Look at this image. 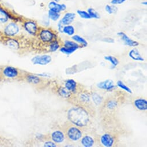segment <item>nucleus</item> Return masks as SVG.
I'll return each instance as SVG.
<instances>
[{
	"label": "nucleus",
	"instance_id": "nucleus-32",
	"mask_svg": "<svg viewBox=\"0 0 147 147\" xmlns=\"http://www.w3.org/2000/svg\"><path fill=\"white\" fill-rule=\"evenodd\" d=\"M77 13L80 16V18H82V19H91L89 13L86 11H82V10H78L77 11Z\"/></svg>",
	"mask_w": 147,
	"mask_h": 147
},
{
	"label": "nucleus",
	"instance_id": "nucleus-38",
	"mask_svg": "<svg viewBox=\"0 0 147 147\" xmlns=\"http://www.w3.org/2000/svg\"><path fill=\"white\" fill-rule=\"evenodd\" d=\"M63 25L62 24V23L61 22V21L59 22L58 24V30L61 33H62V29L63 27Z\"/></svg>",
	"mask_w": 147,
	"mask_h": 147
},
{
	"label": "nucleus",
	"instance_id": "nucleus-27",
	"mask_svg": "<svg viewBox=\"0 0 147 147\" xmlns=\"http://www.w3.org/2000/svg\"><path fill=\"white\" fill-rule=\"evenodd\" d=\"M48 16L50 19H51V20L55 22L59 19L60 15L58 12L49 10L48 12Z\"/></svg>",
	"mask_w": 147,
	"mask_h": 147
},
{
	"label": "nucleus",
	"instance_id": "nucleus-22",
	"mask_svg": "<svg viewBox=\"0 0 147 147\" xmlns=\"http://www.w3.org/2000/svg\"><path fill=\"white\" fill-rule=\"evenodd\" d=\"M58 92L63 98H69L71 96V92L63 87H60L58 90Z\"/></svg>",
	"mask_w": 147,
	"mask_h": 147
},
{
	"label": "nucleus",
	"instance_id": "nucleus-31",
	"mask_svg": "<svg viewBox=\"0 0 147 147\" xmlns=\"http://www.w3.org/2000/svg\"><path fill=\"white\" fill-rule=\"evenodd\" d=\"M87 12L89 13V15L91 18L96 19H98L100 18V16H99V13L93 8H90L88 9Z\"/></svg>",
	"mask_w": 147,
	"mask_h": 147
},
{
	"label": "nucleus",
	"instance_id": "nucleus-14",
	"mask_svg": "<svg viewBox=\"0 0 147 147\" xmlns=\"http://www.w3.org/2000/svg\"><path fill=\"white\" fill-rule=\"evenodd\" d=\"M5 38V44L8 46L9 48L13 50H18L20 47L19 42L15 39L12 38L11 37H6Z\"/></svg>",
	"mask_w": 147,
	"mask_h": 147
},
{
	"label": "nucleus",
	"instance_id": "nucleus-7",
	"mask_svg": "<svg viewBox=\"0 0 147 147\" xmlns=\"http://www.w3.org/2000/svg\"><path fill=\"white\" fill-rule=\"evenodd\" d=\"M39 38L43 42H50L53 40L54 34L49 30H42L39 32Z\"/></svg>",
	"mask_w": 147,
	"mask_h": 147
},
{
	"label": "nucleus",
	"instance_id": "nucleus-2",
	"mask_svg": "<svg viewBox=\"0 0 147 147\" xmlns=\"http://www.w3.org/2000/svg\"><path fill=\"white\" fill-rule=\"evenodd\" d=\"M1 74L2 76L5 79H13L19 76V71L15 67L7 66L2 69Z\"/></svg>",
	"mask_w": 147,
	"mask_h": 147
},
{
	"label": "nucleus",
	"instance_id": "nucleus-3",
	"mask_svg": "<svg viewBox=\"0 0 147 147\" xmlns=\"http://www.w3.org/2000/svg\"><path fill=\"white\" fill-rule=\"evenodd\" d=\"M66 136L70 140L76 141L82 138V131L76 126H70L67 129Z\"/></svg>",
	"mask_w": 147,
	"mask_h": 147
},
{
	"label": "nucleus",
	"instance_id": "nucleus-41",
	"mask_svg": "<svg viewBox=\"0 0 147 147\" xmlns=\"http://www.w3.org/2000/svg\"><path fill=\"white\" fill-rule=\"evenodd\" d=\"M2 37H3V34H2V33L1 32H0V39H1Z\"/></svg>",
	"mask_w": 147,
	"mask_h": 147
},
{
	"label": "nucleus",
	"instance_id": "nucleus-33",
	"mask_svg": "<svg viewBox=\"0 0 147 147\" xmlns=\"http://www.w3.org/2000/svg\"><path fill=\"white\" fill-rule=\"evenodd\" d=\"M117 105H118L117 102H116L114 100H110L107 103L106 107L107 109L110 110H112L115 109L117 106Z\"/></svg>",
	"mask_w": 147,
	"mask_h": 147
},
{
	"label": "nucleus",
	"instance_id": "nucleus-37",
	"mask_svg": "<svg viewBox=\"0 0 147 147\" xmlns=\"http://www.w3.org/2000/svg\"><path fill=\"white\" fill-rule=\"evenodd\" d=\"M44 146H45V147H55V146H57V145L55 144L54 142L48 141H46L45 142Z\"/></svg>",
	"mask_w": 147,
	"mask_h": 147
},
{
	"label": "nucleus",
	"instance_id": "nucleus-35",
	"mask_svg": "<svg viewBox=\"0 0 147 147\" xmlns=\"http://www.w3.org/2000/svg\"><path fill=\"white\" fill-rule=\"evenodd\" d=\"M65 47H77L79 49V45L77 44L76 43L73 42V41H70V40H65Z\"/></svg>",
	"mask_w": 147,
	"mask_h": 147
},
{
	"label": "nucleus",
	"instance_id": "nucleus-15",
	"mask_svg": "<svg viewBox=\"0 0 147 147\" xmlns=\"http://www.w3.org/2000/svg\"><path fill=\"white\" fill-rule=\"evenodd\" d=\"M135 107L140 111H146L147 110V100L144 99H137L134 102Z\"/></svg>",
	"mask_w": 147,
	"mask_h": 147
},
{
	"label": "nucleus",
	"instance_id": "nucleus-4",
	"mask_svg": "<svg viewBox=\"0 0 147 147\" xmlns=\"http://www.w3.org/2000/svg\"><path fill=\"white\" fill-rule=\"evenodd\" d=\"M20 28L19 26L14 22L8 23L5 27L4 35L6 37H13L16 36L19 32Z\"/></svg>",
	"mask_w": 147,
	"mask_h": 147
},
{
	"label": "nucleus",
	"instance_id": "nucleus-10",
	"mask_svg": "<svg viewBox=\"0 0 147 147\" xmlns=\"http://www.w3.org/2000/svg\"><path fill=\"white\" fill-rule=\"evenodd\" d=\"M97 86L99 89L106 91H112L115 87L113 81L111 80H107L100 82L97 84Z\"/></svg>",
	"mask_w": 147,
	"mask_h": 147
},
{
	"label": "nucleus",
	"instance_id": "nucleus-5",
	"mask_svg": "<svg viewBox=\"0 0 147 147\" xmlns=\"http://www.w3.org/2000/svg\"><path fill=\"white\" fill-rule=\"evenodd\" d=\"M52 61V58L49 55H37L31 59V61L34 65H46L50 63Z\"/></svg>",
	"mask_w": 147,
	"mask_h": 147
},
{
	"label": "nucleus",
	"instance_id": "nucleus-8",
	"mask_svg": "<svg viewBox=\"0 0 147 147\" xmlns=\"http://www.w3.org/2000/svg\"><path fill=\"white\" fill-rule=\"evenodd\" d=\"M101 144L106 147L112 146L114 143V137L110 134L105 133L103 134L100 137Z\"/></svg>",
	"mask_w": 147,
	"mask_h": 147
},
{
	"label": "nucleus",
	"instance_id": "nucleus-11",
	"mask_svg": "<svg viewBox=\"0 0 147 147\" xmlns=\"http://www.w3.org/2000/svg\"><path fill=\"white\" fill-rule=\"evenodd\" d=\"M49 8L51 11L59 13L65 11L66 9V6L65 4H59L58 3L51 1L49 4Z\"/></svg>",
	"mask_w": 147,
	"mask_h": 147
},
{
	"label": "nucleus",
	"instance_id": "nucleus-1",
	"mask_svg": "<svg viewBox=\"0 0 147 147\" xmlns=\"http://www.w3.org/2000/svg\"><path fill=\"white\" fill-rule=\"evenodd\" d=\"M68 120L78 127H85L87 126L90 117L86 110L82 107H74L70 109L67 113Z\"/></svg>",
	"mask_w": 147,
	"mask_h": 147
},
{
	"label": "nucleus",
	"instance_id": "nucleus-40",
	"mask_svg": "<svg viewBox=\"0 0 147 147\" xmlns=\"http://www.w3.org/2000/svg\"><path fill=\"white\" fill-rule=\"evenodd\" d=\"M141 4H142V5H147V2H146V1H143Z\"/></svg>",
	"mask_w": 147,
	"mask_h": 147
},
{
	"label": "nucleus",
	"instance_id": "nucleus-16",
	"mask_svg": "<svg viewBox=\"0 0 147 147\" xmlns=\"http://www.w3.org/2000/svg\"><path fill=\"white\" fill-rule=\"evenodd\" d=\"M65 87L70 92L75 93L77 90V83L73 79H69L65 82Z\"/></svg>",
	"mask_w": 147,
	"mask_h": 147
},
{
	"label": "nucleus",
	"instance_id": "nucleus-9",
	"mask_svg": "<svg viewBox=\"0 0 147 147\" xmlns=\"http://www.w3.org/2000/svg\"><path fill=\"white\" fill-rule=\"evenodd\" d=\"M117 35L121 37L122 40L123 41L124 43L127 46H129L130 47H136L139 45V43L131 39L124 32H119L117 33Z\"/></svg>",
	"mask_w": 147,
	"mask_h": 147
},
{
	"label": "nucleus",
	"instance_id": "nucleus-13",
	"mask_svg": "<svg viewBox=\"0 0 147 147\" xmlns=\"http://www.w3.org/2000/svg\"><path fill=\"white\" fill-rule=\"evenodd\" d=\"M51 139L55 143H61L65 140V134L61 130H55L51 133Z\"/></svg>",
	"mask_w": 147,
	"mask_h": 147
},
{
	"label": "nucleus",
	"instance_id": "nucleus-21",
	"mask_svg": "<svg viewBox=\"0 0 147 147\" xmlns=\"http://www.w3.org/2000/svg\"><path fill=\"white\" fill-rule=\"evenodd\" d=\"M26 80L31 84H38L40 83V79L36 75H27L26 76Z\"/></svg>",
	"mask_w": 147,
	"mask_h": 147
},
{
	"label": "nucleus",
	"instance_id": "nucleus-6",
	"mask_svg": "<svg viewBox=\"0 0 147 147\" xmlns=\"http://www.w3.org/2000/svg\"><path fill=\"white\" fill-rule=\"evenodd\" d=\"M24 28L25 30L30 35L35 36L36 35L38 28L37 24L34 22V21H31L28 20L26 22H24L23 24Z\"/></svg>",
	"mask_w": 147,
	"mask_h": 147
},
{
	"label": "nucleus",
	"instance_id": "nucleus-19",
	"mask_svg": "<svg viewBox=\"0 0 147 147\" xmlns=\"http://www.w3.org/2000/svg\"><path fill=\"white\" fill-rule=\"evenodd\" d=\"M81 143L82 145L85 147H91L94 145L95 141L91 136L86 135L82 138L81 140Z\"/></svg>",
	"mask_w": 147,
	"mask_h": 147
},
{
	"label": "nucleus",
	"instance_id": "nucleus-17",
	"mask_svg": "<svg viewBox=\"0 0 147 147\" xmlns=\"http://www.w3.org/2000/svg\"><path fill=\"white\" fill-rule=\"evenodd\" d=\"M129 56L132 59L136 61H144V59L142 58V57L140 53H139V51L134 48L131 50L129 53Z\"/></svg>",
	"mask_w": 147,
	"mask_h": 147
},
{
	"label": "nucleus",
	"instance_id": "nucleus-34",
	"mask_svg": "<svg viewBox=\"0 0 147 147\" xmlns=\"http://www.w3.org/2000/svg\"><path fill=\"white\" fill-rule=\"evenodd\" d=\"M59 47V45L58 42L57 40L53 41L50 45V50L52 52H54L57 51Z\"/></svg>",
	"mask_w": 147,
	"mask_h": 147
},
{
	"label": "nucleus",
	"instance_id": "nucleus-18",
	"mask_svg": "<svg viewBox=\"0 0 147 147\" xmlns=\"http://www.w3.org/2000/svg\"><path fill=\"white\" fill-rule=\"evenodd\" d=\"M11 16L9 13L3 7H0V24L7 23Z\"/></svg>",
	"mask_w": 147,
	"mask_h": 147
},
{
	"label": "nucleus",
	"instance_id": "nucleus-24",
	"mask_svg": "<svg viewBox=\"0 0 147 147\" xmlns=\"http://www.w3.org/2000/svg\"><path fill=\"white\" fill-rule=\"evenodd\" d=\"M104 58H105V60L110 62L111 63V65H112V66L113 67L117 66L118 65V63H119L118 59L117 58H115V57H114L113 56L107 55V56H105L104 57Z\"/></svg>",
	"mask_w": 147,
	"mask_h": 147
},
{
	"label": "nucleus",
	"instance_id": "nucleus-29",
	"mask_svg": "<svg viewBox=\"0 0 147 147\" xmlns=\"http://www.w3.org/2000/svg\"><path fill=\"white\" fill-rule=\"evenodd\" d=\"M92 100L94 102V103L95 104H96V105H100L102 102V97L101 96H100L99 94H98L97 93H93L92 95Z\"/></svg>",
	"mask_w": 147,
	"mask_h": 147
},
{
	"label": "nucleus",
	"instance_id": "nucleus-39",
	"mask_svg": "<svg viewBox=\"0 0 147 147\" xmlns=\"http://www.w3.org/2000/svg\"><path fill=\"white\" fill-rule=\"evenodd\" d=\"M104 41L105 42H109V43H113L114 42V40L111 38H105V39H103Z\"/></svg>",
	"mask_w": 147,
	"mask_h": 147
},
{
	"label": "nucleus",
	"instance_id": "nucleus-12",
	"mask_svg": "<svg viewBox=\"0 0 147 147\" xmlns=\"http://www.w3.org/2000/svg\"><path fill=\"white\" fill-rule=\"evenodd\" d=\"M76 18V14L74 13L67 12L64 15L62 19L60 20L63 26L70 25Z\"/></svg>",
	"mask_w": 147,
	"mask_h": 147
},
{
	"label": "nucleus",
	"instance_id": "nucleus-36",
	"mask_svg": "<svg viewBox=\"0 0 147 147\" xmlns=\"http://www.w3.org/2000/svg\"><path fill=\"white\" fill-rule=\"evenodd\" d=\"M126 0H111V3L112 5H120L125 3Z\"/></svg>",
	"mask_w": 147,
	"mask_h": 147
},
{
	"label": "nucleus",
	"instance_id": "nucleus-23",
	"mask_svg": "<svg viewBox=\"0 0 147 147\" xmlns=\"http://www.w3.org/2000/svg\"><path fill=\"white\" fill-rule=\"evenodd\" d=\"M72 39L74 40L75 41L82 44L84 47H86L88 45V43L87 42V40L84 39L83 37L78 35H73L72 36Z\"/></svg>",
	"mask_w": 147,
	"mask_h": 147
},
{
	"label": "nucleus",
	"instance_id": "nucleus-25",
	"mask_svg": "<svg viewBox=\"0 0 147 147\" xmlns=\"http://www.w3.org/2000/svg\"><path fill=\"white\" fill-rule=\"evenodd\" d=\"M78 48L77 47H62L60 49V51L66 54H71L74 53Z\"/></svg>",
	"mask_w": 147,
	"mask_h": 147
},
{
	"label": "nucleus",
	"instance_id": "nucleus-28",
	"mask_svg": "<svg viewBox=\"0 0 147 147\" xmlns=\"http://www.w3.org/2000/svg\"><path fill=\"white\" fill-rule=\"evenodd\" d=\"M105 10L109 14L111 15V14L116 13L117 12L118 8L115 5H107L105 7Z\"/></svg>",
	"mask_w": 147,
	"mask_h": 147
},
{
	"label": "nucleus",
	"instance_id": "nucleus-42",
	"mask_svg": "<svg viewBox=\"0 0 147 147\" xmlns=\"http://www.w3.org/2000/svg\"><path fill=\"white\" fill-rule=\"evenodd\" d=\"M51 1H54V2H56V3H58V1H59V0H51Z\"/></svg>",
	"mask_w": 147,
	"mask_h": 147
},
{
	"label": "nucleus",
	"instance_id": "nucleus-26",
	"mask_svg": "<svg viewBox=\"0 0 147 147\" xmlns=\"http://www.w3.org/2000/svg\"><path fill=\"white\" fill-rule=\"evenodd\" d=\"M90 95L88 92H83L80 94L79 98L82 102L84 103H88L90 101Z\"/></svg>",
	"mask_w": 147,
	"mask_h": 147
},
{
	"label": "nucleus",
	"instance_id": "nucleus-20",
	"mask_svg": "<svg viewBox=\"0 0 147 147\" xmlns=\"http://www.w3.org/2000/svg\"><path fill=\"white\" fill-rule=\"evenodd\" d=\"M75 32V29L74 27L70 25L64 26L62 29V33L66 34L69 36H72L74 35Z\"/></svg>",
	"mask_w": 147,
	"mask_h": 147
},
{
	"label": "nucleus",
	"instance_id": "nucleus-30",
	"mask_svg": "<svg viewBox=\"0 0 147 147\" xmlns=\"http://www.w3.org/2000/svg\"><path fill=\"white\" fill-rule=\"evenodd\" d=\"M117 85L119 88L122 89L123 90L126 91L127 92H128L129 94H132L131 90L129 87H128L127 86H126L122 81H121V80L118 81L117 83Z\"/></svg>",
	"mask_w": 147,
	"mask_h": 147
}]
</instances>
